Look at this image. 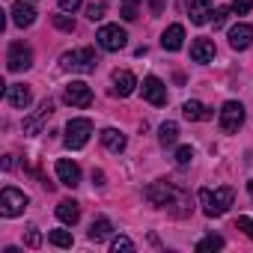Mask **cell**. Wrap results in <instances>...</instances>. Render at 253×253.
<instances>
[{
  "label": "cell",
  "instance_id": "30",
  "mask_svg": "<svg viewBox=\"0 0 253 253\" xmlns=\"http://www.w3.org/2000/svg\"><path fill=\"white\" fill-rule=\"evenodd\" d=\"M54 27H60V30L72 33V30H75V21H72L69 15H54Z\"/></svg>",
  "mask_w": 253,
  "mask_h": 253
},
{
  "label": "cell",
  "instance_id": "37",
  "mask_svg": "<svg viewBox=\"0 0 253 253\" xmlns=\"http://www.w3.org/2000/svg\"><path fill=\"white\" fill-rule=\"evenodd\" d=\"M51 113H54V101H51V98H45V101L39 104V116H42V119H48Z\"/></svg>",
  "mask_w": 253,
  "mask_h": 253
},
{
  "label": "cell",
  "instance_id": "8",
  "mask_svg": "<svg viewBox=\"0 0 253 253\" xmlns=\"http://www.w3.org/2000/svg\"><path fill=\"white\" fill-rule=\"evenodd\" d=\"M6 66H9V72H24V69H30V66H33V51H30V45L12 42V45H9V54H6Z\"/></svg>",
  "mask_w": 253,
  "mask_h": 253
},
{
  "label": "cell",
  "instance_id": "13",
  "mask_svg": "<svg viewBox=\"0 0 253 253\" xmlns=\"http://www.w3.org/2000/svg\"><path fill=\"white\" fill-rule=\"evenodd\" d=\"M229 45H232L235 51H247V48L253 45V27H250V24H235V27L229 30Z\"/></svg>",
  "mask_w": 253,
  "mask_h": 253
},
{
  "label": "cell",
  "instance_id": "21",
  "mask_svg": "<svg viewBox=\"0 0 253 253\" xmlns=\"http://www.w3.org/2000/svg\"><path fill=\"white\" fill-rule=\"evenodd\" d=\"M101 143H104L110 152H122L128 140H125V134H122L119 128H104V131H101Z\"/></svg>",
  "mask_w": 253,
  "mask_h": 253
},
{
  "label": "cell",
  "instance_id": "32",
  "mask_svg": "<svg viewBox=\"0 0 253 253\" xmlns=\"http://www.w3.org/2000/svg\"><path fill=\"white\" fill-rule=\"evenodd\" d=\"M86 18H89V21H101V18H104V6H101V3L86 6Z\"/></svg>",
  "mask_w": 253,
  "mask_h": 253
},
{
  "label": "cell",
  "instance_id": "10",
  "mask_svg": "<svg viewBox=\"0 0 253 253\" xmlns=\"http://www.w3.org/2000/svg\"><path fill=\"white\" fill-rule=\"evenodd\" d=\"M143 98H146L149 104H155V107L167 104V86H164V81L155 78V75L143 78Z\"/></svg>",
  "mask_w": 253,
  "mask_h": 253
},
{
  "label": "cell",
  "instance_id": "28",
  "mask_svg": "<svg viewBox=\"0 0 253 253\" xmlns=\"http://www.w3.org/2000/svg\"><path fill=\"white\" fill-rule=\"evenodd\" d=\"M39 128H42V116L39 113L30 116V119H24V134H39Z\"/></svg>",
  "mask_w": 253,
  "mask_h": 253
},
{
  "label": "cell",
  "instance_id": "5",
  "mask_svg": "<svg viewBox=\"0 0 253 253\" xmlns=\"http://www.w3.org/2000/svg\"><path fill=\"white\" fill-rule=\"evenodd\" d=\"M217 122H220V128L226 134H235L241 125H244V104L241 101H226L217 113Z\"/></svg>",
  "mask_w": 253,
  "mask_h": 253
},
{
  "label": "cell",
  "instance_id": "27",
  "mask_svg": "<svg viewBox=\"0 0 253 253\" xmlns=\"http://www.w3.org/2000/svg\"><path fill=\"white\" fill-rule=\"evenodd\" d=\"M110 250H113V253H131V250H134V241L125 238V235H119V238L110 241Z\"/></svg>",
  "mask_w": 253,
  "mask_h": 253
},
{
  "label": "cell",
  "instance_id": "29",
  "mask_svg": "<svg viewBox=\"0 0 253 253\" xmlns=\"http://www.w3.org/2000/svg\"><path fill=\"white\" fill-rule=\"evenodd\" d=\"M191 158H194V149H191V146H179V152H176V164L185 167V164H191Z\"/></svg>",
  "mask_w": 253,
  "mask_h": 253
},
{
  "label": "cell",
  "instance_id": "9",
  "mask_svg": "<svg viewBox=\"0 0 253 253\" xmlns=\"http://www.w3.org/2000/svg\"><path fill=\"white\" fill-rule=\"evenodd\" d=\"M63 98H66V104H72V107H89V104H92V89H89L84 81H72V84L66 86Z\"/></svg>",
  "mask_w": 253,
  "mask_h": 253
},
{
  "label": "cell",
  "instance_id": "12",
  "mask_svg": "<svg viewBox=\"0 0 253 253\" xmlns=\"http://www.w3.org/2000/svg\"><path fill=\"white\" fill-rule=\"evenodd\" d=\"M57 179H60L66 188H78V185H81V167H78L75 161L63 158V161H57Z\"/></svg>",
  "mask_w": 253,
  "mask_h": 253
},
{
  "label": "cell",
  "instance_id": "16",
  "mask_svg": "<svg viewBox=\"0 0 253 253\" xmlns=\"http://www.w3.org/2000/svg\"><path fill=\"white\" fill-rule=\"evenodd\" d=\"M161 45H164V51H179L185 45V27L182 24H170L164 30V36H161Z\"/></svg>",
  "mask_w": 253,
  "mask_h": 253
},
{
  "label": "cell",
  "instance_id": "36",
  "mask_svg": "<svg viewBox=\"0 0 253 253\" xmlns=\"http://www.w3.org/2000/svg\"><path fill=\"white\" fill-rule=\"evenodd\" d=\"M57 3H60V9H63V12H75V9L84 3V0H57Z\"/></svg>",
  "mask_w": 253,
  "mask_h": 253
},
{
  "label": "cell",
  "instance_id": "18",
  "mask_svg": "<svg viewBox=\"0 0 253 253\" xmlns=\"http://www.w3.org/2000/svg\"><path fill=\"white\" fill-rule=\"evenodd\" d=\"M9 15H12V24H15V27H30V24L36 21V9H33L30 3H24V0L12 6Z\"/></svg>",
  "mask_w": 253,
  "mask_h": 253
},
{
  "label": "cell",
  "instance_id": "34",
  "mask_svg": "<svg viewBox=\"0 0 253 253\" xmlns=\"http://www.w3.org/2000/svg\"><path fill=\"white\" fill-rule=\"evenodd\" d=\"M250 6H253V0H232V12H238V15H247Z\"/></svg>",
  "mask_w": 253,
  "mask_h": 253
},
{
  "label": "cell",
  "instance_id": "39",
  "mask_svg": "<svg viewBox=\"0 0 253 253\" xmlns=\"http://www.w3.org/2000/svg\"><path fill=\"white\" fill-rule=\"evenodd\" d=\"M161 6H164V0H152V12H155V15L161 12Z\"/></svg>",
  "mask_w": 253,
  "mask_h": 253
},
{
  "label": "cell",
  "instance_id": "14",
  "mask_svg": "<svg viewBox=\"0 0 253 253\" xmlns=\"http://www.w3.org/2000/svg\"><path fill=\"white\" fill-rule=\"evenodd\" d=\"M211 0H188V15L194 24H209L211 21Z\"/></svg>",
  "mask_w": 253,
  "mask_h": 253
},
{
  "label": "cell",
  "instance_id": "17",
  "mask_svg": "<svg viewBox=\"0 0 253 253\" xmlns=\"http://www.w3.org/2000/svg\"><path fill=\"white\" fill-rule=\"evenodd\" d=\"M57 217L66 223V226H75L81 220V206L75 200H60L57 203Z\"/></svg>",
  "mask_w": 253,
  "mask_h": 253
},
{
  "label": "cell",
  "instance_id": "19",
  "mask_svg": "<svg viewBox=\"0 0 253 253\" xmlns=\"http://www.w3.org/2000/svg\"><path fill=\"white\" fill-rule=\"evenodd\" d=\"M191 60L194 63H211L214 60V42L211 39H197L191 45Z\"/></svg>",
  "mask_w": 253,
  "mask_h": 253
},
{
  "label": "cell",
  "instance_id": "33",
  "mask_svg": "<svg viewBox=\"0 0 253 253\" xmlns=\"http://www.w3.org/2000/svg\"><path fill=\"white\" fill-rule=\"evenodd\" d=\"M238 229H244V235L253 241V217H247V214H241L238 217Z\"/></svg>",
  "mask_w": 253,
  "mask_h": 253
},
{
  "label": "cell",
  "instance_id": "22",
  "mask_svg": "<svg viewBox=\"0 0 253 253\" xmlns=\"http://www.w3.org/2000/svg\"><path fill=\"white\" fill-rule=\"evenodd\" d=\"M110 232H113V223L107 220V217H98V220H92V226H89V241H104V238H110Z\"/></svg>",
  "mask_w": 253,
  "mask_h": 253
},
{
  "label": "cell",
  "instance_id": "25",
  "mask_svg": "<svg viewBox=\"0 0 253 253\" xmlns=\"http://www.w3.org/2000/svg\"><path fill=\"white\" fill-rule=\"evenodd\" d=\"M119 15H122L125 21H134V18L140 15V0H122V9H119Z\"/></svg>",
  "mask_w": 253,
  "mask_h": 253
},
{
  "label": "cell",
  "instance_id": "23",
  "mask_svg": "<svg viewBox=\"0 0 253 253\" xmlns=\"http://www.w3.org/2000/svg\"><path fill=\"white\" fill-rule=\"evenodd\" d=\"M158 140H161V146H173L179 140V125L176 122H164L158 128Z\"/></svg>",
  "mask_w": 253,
  "mask_h": 253
},
{
  "label": "cell",
  "instance_id": "6",
  "mask_svg": "<svg viewBox=\"0 0 253 253\" xmlns=\"http://www.w3.org/2000/svg\"><path fill=\"white\" fill-rule=\"evenodd\" d=\"M95 42L104 48V51H122L128 45V33H125L119 24H104L98 33H95Z\"/></svg>",
  "mask_w": 253,
  "mask_h": 253
},
{
  "label": "cell",
  "instance_id": "31",
  "mask_svg": "<svg viewBox=\"0 0 253 253\" xmlns=\"http://www.w3.org/2000/svg\"><path fill=\"white\" fill-rule=\"evenodd\" d=\"M24 241H27V247H33V250H36V247L42 244V232H39L36 226H30V229H27V238H24Z\"/></svg>",
  "mask_w": 253,
  "mask_h": 253
},
{
  "label": "cell",
  "instance_id": "38",
  "mask_svg": "<svg viewBox=\"0 0 253 253\" xmlns=\"http://www.w3.org/2000/svg\"><path fill=\"white\" fill-rule=\"evenodd\" d=\"M92 182H95V185H104V173H101V170H92Z\"/></svg>",
  "mask_w": 253,
  "mask_h": 253
},
{
  "label": "cell",
  "instance_id": "11",
  "mask_svg": "<svg viewBox=\"0 0 253 253\" xmlns=\"http://www.w3.org/2000/svg\"><path fill=\"white\" fill-rule=\"evenodd\" d=\"M6 101H9L12 107H18V110H27L30 101H33V92H30L27 84H9V86H6Z\"/></svg>",
  "mask_w": 253,
  "mask_h": 253
},
{
  "label": "cell",
  "instance_id": "7",
  "mask_svg": "<svg viewBox=\"0 0 253 253\" xmlns=\"http://www.w3.org/2000/svg\"><path fill=\"white\" fill-rule=\"evenodd\" d=\"M24 209H27L24 191L3 188V194H0V214H3V217H18V214H24Z\"/></svg>",
  "mask_w": 253,
  "mask_h": 253
},
{
  "label": "cell",
  "instance_id": "26",
  "mask_svg": "<svg viewBox=\"0 0 253 253\" xmlns=\"http://www.w3.org/2000/svg\"><path fill=\"white\" fill-rule=\"evenodd\" d=\"M223 247V238L220 235H206L203 241H197V250L200 253H206V250H220Z\"/></svg>",
  "mask_w": 253,
  "mask_h": 253
},
{
  "label": "cell",
  "instance_id": "15",
  "mask_svg": "<svg viewBox=\"0 0 253 253\" xmlns=\"http://www.w3.org/2000/svg\"><path fill=\"white\" fill-rule=\"evenodd\" d=\"M134 86H137V78H134L128 69H122V72L113 75V92H116V95H122V98H125V95H131Z\"/></svg>",
  "mask_w": 253,
  "mask_h": 253
},
{
  "label": "cell",
  "instance_id": "20",
  "mask_svg": "<svg viewBox=\"0 0 253 253\" xmlns=\"http://www.w3.org/2000/svg\"><path fill=\"white\" fill-rule=\"evenodd\" d=\"M182 116L191 119V122H203V119H211L214 113H211L203 101H185V104H182Z\"/></svg>",
  "mask_w": 253,
  "mask_h": 253
},
{
  "label": "cell",
  "instance_id": "35",
  "mask_svg": "<svg viewBox=\"0 0 253 253\" xmlns=\"http://www.w3.org/2000/svg\"><path fill=\"white\" fill-rule=\"evenodd\" d=\"M226 12H229V9H223V6H220V9H214V12H211V24H214V30H217V27H223V24H226Z\"/></svg>",
  "mask_w": 253,
  "mask_h": 253
},
{
  "label": "cell",
  "instance_id": "2",
  "mask_svg": "<svg viewBox=\"0 0 253 253\" xmlns=\"http://www.w3.org/2000/svg\"><path fill=\"white\" fill-rule=\"evenodd\" d=\"M200 203H203V211L209 217H220L229 211V206L235 203V191L232 188H203L200 191Z\"/></svg>",
  "mask_w": 253,
  "mask_h": 253
},
{
  "label": "cell",
  "instance_id": "1",
  "mask_svg": "<svg viewBox=\"0 0 253 253\" xmlns=\"http://www.w3.org/2000/svg\"><path fill=\"white\" fill-rule=\"evenodd\" d=\"M143 197H146L152 206H158V209H170L173 214H176V206H182V217L194 209V206H191V197H188L182 188H176L173 182H164V179H158L155 185H149V188L143 191Z\"/></svg>",
  "mask_w": 253,
  "mask_h": 253
},
{
  "label": "cell",
  "instance_id": "3",
  "mask_svg": "<svg viewBox=\"0 0 253 253\" xmlns=\"http://www.w3.org/2000/svg\"><path fill=\"white\" fill-rule=\"evenodd\" d=\"M95 51L92 48H75V51H66L63 57H60V66L66 69V72H75V75H89V72H95Z\"/></svg>",
  "mask_w": 253,
  "mask_h": 253
},
{
  "label": "cell",
  "instance_id": "40",
  "mask_svg": "<svg viewBox=\"0 0 253 253\" xmlns=\"http://www.w3.org/2000/svg\"><path fill=\"white\" fill-rule=\"evenodd\" d=\"M247 191H250V197H253V182H250V185H247Z\"/></svg>",
  "mask_w": 253,
  "mask_h": 253
},
{
  "label": "cell",
  "instance_id": "4",
  "mask_svg": "<svg viewBox=\"0 0 253 253\" xmlns=\"http://www.w3.org/2000/svg\"><path fill=\"white\" fill-rule=\"evenodd\" d=\"M89 134H92V122L78 116L66 125V140L63 143H66V149H84L89 143Z\"/></svg>",
  "mask_w": 253,
  "mask_h": 253
},
{
  "label": "cell",
  "instance_id": "24",
  "mask_svg": "<svg viewBox=\"0 0 253 253\" xmlns=\"http://www.w3.org/2000/svg\"><path fill=\"white\" fill-rule=\"evenodd\" d=\"M48 241H51L54 247H72V244H75V238H72L69 229H51V232H48Z\"/></svg>",
  "mask_w": 253,
  "mask_h": 253
}]
</instances>
